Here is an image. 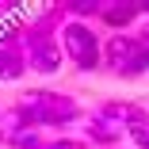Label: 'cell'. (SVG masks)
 <instances>
[{"mask_svg":"<svg viewBox=\"0 0 149 149\" xmlns=\"http://www.w3.org/2000/svg\"><path fill=\"white\" fill-rule=\"evenodd\" d=\"M138 35V31H134ZM138 77H149V42L145 38H138V50H134V57H130V65L118 73V80H138Z\"/></svg>","mask_w":149,"mask_h":149,"instance_id":"cell-9","label":"cell"},{"mask_svg":"<svg viewBox=\"0 0 149 149\" xmlns=\"http://www.w3.org/2000/svg\"><path fill=\"white\" fill-rule=\"evenodd\" d=\"M134 50H138V35H134V31H130V35H107V38H103V69H107L111 77H118V73L130 65Z\"/></svg>","mask_w":149,"mask_h":149,"instance_id":"cell-7","label":"cell"},{"mask_svg":"<svg viewBox=\"0 0 149 149\" xmlns=\"http://www.w3.org/2000/svg\"><path fill=\"white\" fill-rule=\"evenodd\" d=\"M27 77V57L19 46H0V80L12 84V80H23Z\"/></svg>","mask_w":149,"mask_h":149,"instance_id":"cell-8","label":"cell"},{"mask_svg":"<svg viewBox=\"0 0 149 149\" xmlns=\"http://www.w3.org/2000/svg\"><path fill=\"white\" fill-rule=\"evenodd\" d=\"M57 42H61V54H65V61L80 73H96L103 69V38L92 23H77L69 19L61 27V35H57Z\"/></svg>","mask_w":149,"mask_h":149,"instance_id":"cell-2","label":"cell"},{"mask_svg":"<svg viewBox=\"0 0 149 149\" xmlns=\"http://www.w3.org/2000/svg\"><path fill=\"white\" fill-rule=\"evenodd\" d=\"M96 23L111 35H130L134 27H141V0H103Z\"/></svg>","mask_w":149,"mask_h":149,"instance_id":"cell-3","label":"cell"},{"mask_svg":"<svg viewBox=\"0 0 149 149\" xmlns=\"http://www.w3.org/2000/svg\"><path fill=\"white\" fill-rule=\"evenodd\" d=\"M80 130H84V141L88 145H100V149H118L126 141V130L118 126V123H111V118H103V115H84V123H80Z\"/></svg>","mask_w":149,"mask_h":149,"instance_id":"cell-6","label":"cell"},{"mask_svg":"<svg viewBox=\"0 0 149 149\" xmlns=\"http://www.w3.org/2000/svg\"><path fill=\"white\" fill-rule=\"evenodd\" d=\"M23 57H27V73H35V77H57L61 65H65L61 42H35V46H23Z\"/></svg>","mask_w":149,"mask_h":149,"instance_id":"cell-5","label":"cell"},{"mask_svg":"<svg viewBox=\"0 0 149 149\" xmlns=\"http://www.w3.org/2000/svg\"><path fill=\"white\" fill-rule=\"evenodd\" d=\"M35 149H88V141H84V138H73V134H50V138H42Z\"/></svg>","mask_w":149,"mask_h":149,"instance_id":"cell-10","label":"cell"},{"mask_svg":"<svg viewBox=\"0 0 149 149\" xmlns=\"http://www.w3.org/2000/svg\"><path fill=\"white\" fill-rule=\"evenodd\" d=\"M27 111L35 115L38 130H50V134H65L69 126L84 123V107L69 96V92H54V88H23L15 96Z\"/></svg>","mask_w":149,"mask_h":149,"instance_id":"cell-1","label":"cell"},{"mask_svg":"<svg viewBox=\"0 0 149 149\" xmlns=\"http://www.w3.org/2000/svg\"><path fill=\"white\" fill-rule=\"evenodd\" d=\"M96 115H103V118H111V123H118L126 134L138 130V126H149V107L138 103V100H118V96H111V100H103V103L96 107Z\"/></svg>","mask_w":149,"mask_h":149,"instance_id":"cell-4","label":"cell"},{"mask_svg":"<svg viewBox=\"0 0 149 149\" xmlns=\"http://www.w3.org/2000/svg\"><path fill=\"white\" fill-rule=\"evenodd\" d=\"M126 141H134V149H149V126H138L126 134Z\"/></svg>","mask_w":149,"mask_h":149,"instance_id":"cell-11","label":"cell"}]
</instances>
